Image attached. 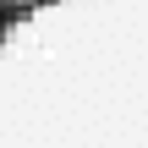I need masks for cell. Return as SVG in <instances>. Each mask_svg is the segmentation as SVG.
<instances>
[{"label": "cell", "instance_id": "cell-1", "mask_svg": "<svg viewBox=\"0 0 148 148\" xmlns=\"http://www.w3.org/2000/svg\"><path fill=\"white\" fill-rule=\"evenodd\" d=\"M44 5H55V0H0V16H33V11H44Z\"/></svg>", "mask_w": 148, "mask_h": 148}, {"label": "cell", "instance_id": "cell-2", "mask_svg": "<svg viewBox=\"0 0 148 148\" xmlns=\"http://www.w3.org/2000/svg\"><path fill=\"white\" fill-rule=\"evenodd\" d=\"M5 33H11V16H0V44H5Z\"/></svg>", "mask_w": 148, "mask_h": 148}]
</instances>
